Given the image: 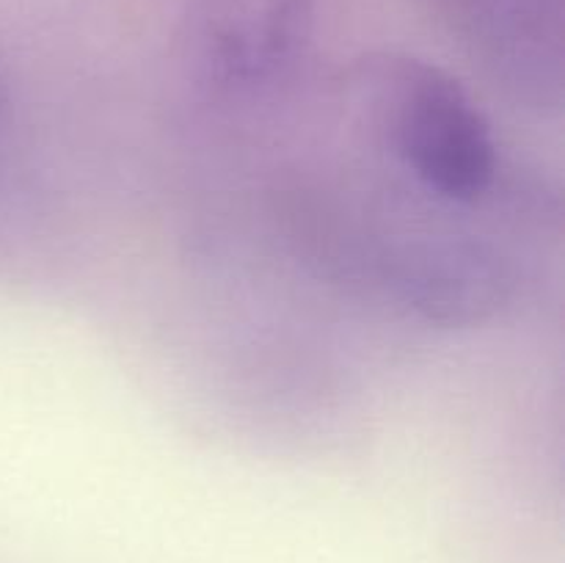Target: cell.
Listing matches in <instances>:
<instances>
[{"label": "cell", "instance_id": "obj_1", "mask_svg": "<svg viewBox=\"0 0 565 563\" xmlns=\"http://www.w3.org/2000/svg\"><path fill=\"white\" fill-rule=\"evenodd\" d=\"M384 147L428 191L452 204H472L494 188L500 152L489 116L458 77L412 53H370L353 66Z\"/></svg>", "mask_w": 565, "mask_h": 563}, {"label": "cell", "instance_id": "obj_2", "mask_svg": "<svg viewBox=\"0 0 565 563\" xmlns=\"http://www.w3.org/2000/svg\"><path fill=\"white\" fill-rule=\"evenodd\" d=\"M318 0H191L182 44L191 64L226 88H252L290 70L309 44Z\"/></svg>", "mask_w": 565, "mask_h": 563}, {"label": "cell", "instance_id": "obj_3", "mask_svg": "<svg viewBox=\"0 0 565 563\" xmlns=\"http://www.w3.org/2000/svg\"><path fill=\"white\" fill-rule=\"evenodd\" d=\"M6 110H9V83H6L3 72H0V121H3Z\"/></svg>", "mask_w": 565, "mask_h": 563}]
</instances>
